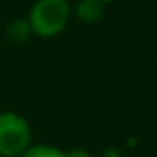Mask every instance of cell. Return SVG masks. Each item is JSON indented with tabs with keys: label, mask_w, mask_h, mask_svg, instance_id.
Segmentation results:
<instances>
[{
	"label": "cell",
	"mask_w": 157,
	"mask_h": 157,
	"mask_svg": "<svg viewBox=\"0 0 157 157\" xmlns=\"http://www.w3.org/2000/svg\"><path fill=\"white\" fill-rule=\"evenodd\" d=\"M32 145V127L16 111L0 113V157H20Z\"/></svg>",
	"instance_id": "obj_2"
},
{
	"label": "cell",
	"mask_w": 157,
	"mask_h": 157,
	"mask_svg": "<svg viewBox=\"0 0 157 157\" xmlns=\"http://www.w3.org/2000/svg\"><path fill=\"white\" fill-rule=\"evenodd\" d=\"M20 157H66V151L58 149L54 145L38 143V145H30Z\"/></svg>",
	"instance_id": "obj_5"
},
{
	"label": "cell",
	"mask_w": 157,
	"mask_h": 157,
	"mask_svg": "<svg viewBox=\"0 0 157 157\" xmlns=\"http://www.w3.org/2000/svg\"><path fill=\"white\" fill-rule=\"evenodd\" d=\"M74 10H76V16L80 22L94 24L98 20H101V16L105 12V4L100 2V0H78Z\"/></svg>",
	"instance_id": "obj_3"
},
{
	"label": "cell",
	"mask_w": 157,
	"mask_h": 157,
	"mask_svg": "<svg viewBox=\"0 0 157 157\" xmlns=\"http://www.w3.org/2000/svg\"><path fill=\"white\" fill-rule=\"evenodd\" d=\"M66 157H92V155H90L88 151H84V149H72V151L66 153Z\"/></svg>",
	"instance_id": "obj_6"
},
{
	"label": "cell",
	"mask_w": 157,
	"mask_h": 157,
	"mask_svg": "<svg viewBox=\"0 0 157 157\" xmlns=\"http://www.w3.org/2000/svg\"><path fill=\"white\" fill-rule=\"evenodd\" d=\"M6 36L10 42H26L28 38L32 36V30H30V24L28 20H12L6 28Z\"/></svg>",
	"instance_id": "obj_4"
},
{
	"label": "cell",
	"mask_w": 157,
	"mask_h": 157,
	"mask_svg": "<svg viewBox=\"0 0 157 157\" xmlns=\"http://www.w3.org/2000/svg\"><path fill=\"white\" fill-rule=\"evenodd\" d=\"M100 2H104V4H109V2H113V0H100Z\"/></svg>",
	"instance_id": "obj_7"
},
{
	"label": "cell",
	"mask_w": 157,
	"mask_h": 157,
	"mask_svg": "<svg viewBox=\"0 0 157 157\" xmlns=\"http://www.w3.org/2000/svg\"><path fill=\"white\" fill-rule=\"evenodd\" d=\"M72 16L68 0H36L28 16L32 34L40 38H54L62 34Z\"/></svg>",
	"instance_id": "obj_1"
}]
</instances>
